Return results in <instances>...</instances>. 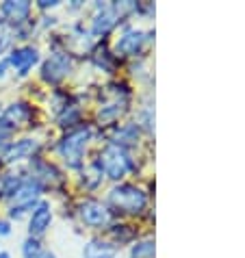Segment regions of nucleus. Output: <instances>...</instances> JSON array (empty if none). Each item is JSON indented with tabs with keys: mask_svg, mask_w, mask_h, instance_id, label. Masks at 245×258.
<instances>
[{
	"mask_svg": "<svg viewBox=\"0 0 245 258\" xmlns=\"http://www.w3.org/2000/svg\"><path fill=\"white\" fill-rule=\"evenodd\" d=\"M98 167L102 169V174H106L113 180H121L128 171H133V159L131 154L126 152V148H119V146H106L102 152H100V159L96 161Z\"/></svg>",
	"mask_w": 245,
	"mask_h": 258,
	"instance_id": "1",
	"label": "nucleus"
},
{
	"mask_svg": "<svg viewBox=\"0 0 245 258\" xmlns=\"http://www.w3.org/2000/svg\"><path fill=\"white\" fill-rule=\"evenodd\" d=\"M91 135L93 133L89 126H81V128H76V131L68 133L66 137L59 141V154L63 156V161H66L70 167H81L83 154L91 141Z\"/></svg>",
	"mask_w": 245,
	"mask_h": 258,
	"instance_id": "2",
	"label": "nucleus"
},
{
	"mask_svg": "<svg viewBox=\"0 0 245 258\" xmlns=\"http://www.w3.org/2000/svg\"><path fill=\"white\" fill-rule=\"evenodd\" d=\"M109 204L119 213L137 215L148 206V196L135 184H117L109 191Z\"/></svg>",
	"mask_w": 245,
	"mask_h": 258,
	"instance_id": "3",
	"label": "nucleus"
},
{
	"mask_svg": "<svg viewBox=\"0 0 245 258\" xmlns=\"http://www.w3.org/2000/svg\"><path fill=\"white\" fill-rule=\"evenodd\" d=\"M39 193H41V182L33 180V178H31V180H24L22 187H20L18 193L13 196V206H11L9 215H11V217H16V219H20L26 211L35 209V206H37Z\"/></svg>",
	"mask_w": 245,
	"mask_h": 258,
	"instance_id": "4",
	"label": "nucleus"
},
{
	"mask_svg": "<svg viewBox=\"0 0 245 258\" xmlns=\"http://www.w3.org/2000/svg\"><path fill=\"white\" fill-rule=\"evenodd\" d=\"M78 215H81V219L91 228H102L111 221V211L106 209L102 202H98V200H85V202L78 206Z\"/></svg>",
	"mask_w": 245,
	"mask_h": 258,
	"instance_id": "5",
	"label": "nucleus"
},
{
	"mask_svg": "<svg viewBox=\"0 0 245 258\" xmlns=\"http://www.w3.org/2000/svg\"><path fill=\"white\" fill-rule=\"evenodd\" d=\"M70 70H72V56L56 52L41 66V76H44V81H48V83H59L70 74Z\"/></svg>",
	"mask_w": 245,
	"mask_h": 258,
	"instance_id": "6",
	"label": "nucleus"
},
{
	"mask_svg": "<svg viewBox=\"0 0 245 258\" xmlns=\"http://www.w3.org/2000/svg\"><path fill=\"white\" fill-rule=\"evenodd\" d=\"M146 39L148 37H146V33H143V31L128 26L126 31L119 35L115 50H117L119 54H124V56H137V54L141 52V48H143V44H146Z\"/></svg>",
	"mask_w": 245,
	"mask_h": 258,
	"instance_id": "7",
	"label": "nucleus"
},
{
	"mask_svg": "<svg viewBox=\"0 0 245 258\" xmlns=\"http://www.w3.org/2000/svg\"><path fill=\"white\" fill-rule=\"evenodd\" d=\"M39 61V50L33 48V46H22V48H16L9 56V66L16 68V72L20 76L28 74V70H31L35 63Z\"/></svg>",
	"mask_w": 245,
	"mask_h": 258,
	"instance_id": "8",
	"label": "nucleus"
},
{
	"mask_svg": "<svg viewBox=\"0 0 245 258\" xmlns=\"http://www.w3.org/2000/svg\"><path fill=\"white\" fill-rule=\"evenodd\" d=\"M39 150V143L35 139H20L11 146H7L5 150V161L7 163H18V161H24V159H31V156Z\"/></svg>",
	"mask_w": 245,
	"mask_h": 258,
	"instance_id": "9",
	"label": "nucleus"
},
{
	"mask_svg": "<svg viewBox=\"0 0 245 258\" xmlns=\"http://www.w3.org/2000/svg\"><path fill=\"white\" fill-rule=\"evenodd\" d=\"M98 16L93 18V26H91V33L98 35V37H104L109 35L115 24H117V13L113 11V7H106V5H98Z\"/></svg>",
	"mask_w": 245,
	"mask_h": 258,
	"instance_id": "10",
	"label": "nucleus"
},
{
	"mask_svg": "<svg viewBox=\"0 0 245 258\" xmlns=\"http://www.w3.org/2000/svg\"><path fill=\"white\" fill-rule=\"evenodd\" d=\"M50 221H52V209H50L48 202H37V206L33 209L31 213V236H39L44 234L48 228H50Z\"/></svg>",
	"mask_w": 245,
	"mask_h": 258,
	"instance_id": "11",
	"label": "nucleus"
},
{
	"mask_svg": "<svg viewBox=\"0 0 245 258\" xmlns=\"http://www.w3.org/2000/svg\"><path fill=\"white\" fill-rule=\"evenodd\" d=\"M115 256H117V247L113 243L98 241V239L89 241L83 249V258H115Z\"/></svg>",
	"mask_w": 245,
	"mask_h": 258,
	"instance_id": "12",
	"label": "nucleus"
},
{
	"mask_svg": "<svg viewBox=\"0 0 245 258\" xmlns=\"http://www.w3.org/2000/svg\"><path fill=\"white\" fill-rule=\"evenodd\" d=\"M0 13L9 20V22H16V24H22L24 20L28 18V13H31V5L28 3H5L0 7Z\"/></svg>",
	"mask_w": 245,
	"mask_h": 258,
	"instance_id": "13",
	"label": "nucleus"
},
{
	"mask_svg": "<svg viewBox=\"0 0 245 258\" xmlns=\"http://www.w3.org/2000/svg\"><path fill=\"white\" fill-rule=\"evenodd\" d=\"M22 178L18 174H7L0 178V198H13L18 193V189L22 187Z\"/></svg>",
	"mask_w": 245,
	"mask_h": 258,
	"instance_id": "14",
	"label": "nucleus"
},
{
	"mask_svg": "<svg viewBox=\"0 0 245 258\" xmlns=\"http://www.w3.org/2000/svg\"><path fill=\"white\" fill-rule=\"evenodd\" d=\"M137 137H139V128H137L135 124H126L121 131H117V135H115L113 146L124 148V146H128V143H135Z\"/></svg>",
	"mask_w": 245,
	"mask_h": 258,
	"instance_id": "15",
	"label": "nucleus"
},
{
	"mask_svg": "<svg viewBox=\"0 0 245 258\" xmlns=\"http://www.w3.org/2000/svg\"><path fill=\"white\" fill-rule=\"evenodd\" d=\"M28 106L26 104H22V102H18V104H11L9 109H7V113H5V121H9V124H20V121H24L26 117H28Z\"/></svg>",
	"mask_w": 245,
	"mask_h": 258,
	"instance_id": "16",
	"label": "nucleus"
},
{
	"mask_svg": "<svg viewBox=\"0 0 245 258\" xmlns=\"http://www.w3.org/2000/svg\"><path fill=\"white\" fill-rule=\"evenodd\" d=\"M133 258H154V241L152 239H143L133 245Z\"/></svg>",
	"mask_w": 245,
	"mask_h": 258,
	"instance_id": "17",
	"label": "nucleus"
},
{
	"mask_svg": "<svg viewBox=\"0 0 245 258\" xmlns=\"http://www.w3.org/2000/svg\"><path fill=\"white\" fill-rule=\"evenodd\" d=\"M22 254L24 258H39L41 256V245H39V241L37 239H26L24 241V245H22Z\"/></svg>",
	"mask_w": 245,
	"mask_h": 258,
	"instance_id": "18",
	"label": "nucleus"
},
{
	"mask_svg": "<svg viewBox=\"0 0 245 258\" xmlns=\"http://www.w3.org/2000/svg\"><path fill=\"white\" fill-rule=\"evenodd\" d=\"M7 234H11L9 221H0V236H7Z\"/></svg>",
	"mask_w": 245,
	"mask_h": 258,
	"instance_id": "19",
	"label": "nucleus"
},
{
	"mask_svg": "<svg viewBox=\"0 0 245 258\" xmlns=\"http://www.w3.org/2000/svg\"><path fill=\"white\" fill-rule=\"evenodd\" d=\"M56 5H59L56 0H41V3H39L41 9H52V7H56Z\"/></svg>",
	"mask_w": 245,
	"mask_h": 258,
	"instance_id": "20",
	"label": "nucleus"
},
{
	"mask_svg": "<svg viewBox=\"0 0 245 258\" xmlns=\"http://www.w3.org/2000/svg\"><path fill=\"white\" fill-rule=\"evenodd\" d=\"M7 68H9V61H0V78H5Z\"/></svg>",
	"mask_w": 245,
	"mask_h": 258,
	"instance_id": "21",
	"label": "nucleus"
},
{
	"mask_svg": "<svg viewBox=\"0 0 245 258\" xmlns=\"http://www.w3.org/2000/svg\"><path fill=\"white\" fill-rule=\"evenodd\" d=\"M39 258H54V254H50V252H46V254H41Z\"/></svg>",
	"mask_w": 245,
	"mask_h": 258,
	"instance_id": "22",
	"label": "nucleus"
},
{
	"mask_svg": "<svg viewBox=\"0 0 245 258\" xmlns=\"http://www.w3.org/2000/svg\"><path fill=\"white\" fill-rule=\"evenodd\" d=\"M0 258H11V254L9 252H0Z\"/></svg>",
	"mask_w": 245,
	"mask_h": 258,
	"instance_id": "23",
	"label": "nucleus"
},
{
	"mask_svg": "<svg viewBox=\"0 0 245 258\" xmlns=\"http://www.w3.org/2000/svg\"><path fill=\"white\" fill-rule=\"evenodd\" d=\"M0 24H3V18H0Z\"/></svg>",
	"mask_w": 245,
	"mask_h": 258,
	"instance_id": "24",
	"label": "nucleus"
}]
</instances>
